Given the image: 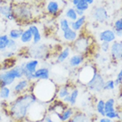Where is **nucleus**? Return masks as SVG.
<instances>
[{
  "label": "nucleus",
  "instance_id": "obj_15",
  "mask_svg": "<svg viewBox=\"0 0 122 122\" xmlns=\"http://www.w3.org/2000/svg\"><path fill=\"white\" fill-rule=\"evenodd\" d=\"M74 114H75L74 108L69 106V107H66V109H65L64 111L59 115V118H60L61 122H67L72 118V116L74 115Z\"/></svg>",
  "mask_w": 122,
  "mask_h": 122
},
{
  "label": "nucleus",
  "instance_id": "obj_10",
  "mask_svg": "<svg viewBox=\"0 0 122 122\" xmlns=\"http://www.w3.org/2000/svg\"><path fill=\"white\" fill-rule=\"evenodd\" d=\"M93 17L95 20L99 21L100 23H102L107 20L108 14L103 7H97L93 11Z\"/></svg>",
  "mask_w": 122,
  "mask_h": 122
},
{
  "label": "nucleus",
  "instance_id": "obj_34",
  "mask_svg": "<svg viewBox=\"0 0 122 122\" xmlns=\"http://www.w3.org/2000/svg\"><path fill=\"white\" fill-rule=\"evenodd\" d=\"M105 117L108 118V119H111L112 120L114 119H120V114L117 111H114V112H106L105 113Z\"/></svg>",
  "mask_w": 122,
  "mask_h": 122
},
{
  "label": "nucleus",
  "instance_id": "obj_7",
  "mask_svg": "<svg viewBox=\"0 0 122 122\" xmlns=\"http://www.w3.org/2000/svg\"><path fill=\"white\" fill-rule=\"evenodd\" d=\"M31 82L28 81L26 78H20L19 81L13 86V94L15 95V97L20 95H22L24 93L30 92Z\"/></svg>",
  "mask_w": 122,
  "mask_h": 122
},
{
  "label": "nucleus",
  "instance_id": "obj_16",
  "mask_svg": "<svg viewBox=\"0 0 122 122\" xmlns=\"http://www.w3.org/2000/svg\"><path fill=\"white\" fill-rule=\"evenodd\" d=\"M68 122H92L90 118L84 112H78L72 116Z\"/></svg>",
  "mask_w": 122,
  "mask_h": 122
},
{
  "label": "nucleus",
  "instance_id": "obj_46",
  "mask_svg": "<svg viewBox=\"0 0 122 122\" xmlns=\"http://www.w3.org/2000/svg\"><path fill=\"white\" fill-rule=\"evenodd\" d=\"M86 3H87L88 5H92V4L94 3V0H84Z\"/></svg>",
  "mask_w": 122,
  "mask_h": 122
},
{
  "label": "nucleus",
  "instance_id": "obj_26",
  "mask_svg": "<svg viewBox=\"0 0 122 122\" xmlns=\"http://www.w3.org/2000/svg\"><path fill=\"white\" fill-rule=\"evenodd\" d=\"M33 39V36H32V33L30 32V30L27 29V30H24L22 34H21V37H20V40L21 43L23 44H28L30 43L31 40Z\"/></svg>",
  "mask_w": 122,
  "mask_h": 122
},
{
  "label": "nucleus",
  "instance_id": "obj_37",
  "mask_svg": "<svg viewBox=\"0 0 122 122\" xmlns=\"http://www.w3.org/2000/svg\"><path fill=\"white\" fill-rule=\"evenodd\" d=\"M88 7H89V5H88L87 3H86L84 0H81V1L76 5V8H75V9H78V10L85 12L86 10L88 9Z\"/></svg>",
  "mask_w": 122,
  "mask_h": 122
},
{
  "label": "nucleus",
  "instance_id": "obj_44",
  "mask_svg": "<svg viewBox=\"0 0 122 122\" xmlns=\"http://www.w3.org/2000/svg\"><path fill=\"white\" fill-rule=\"evenodd\" d=\"M115 35L116 37H122V31H115Z\"/></svg>",
  "mask_w": 122,
  "mask_h": 122
},
{
  "label": "nucleus",
  "instance_id": "obj_1",
  "mask_svg": "<svg viewBox=\"0 0 122 122\" xmlns=\"http://www.w3.org/2000/svg\"><path fill=\"white\" fill-rule=\"evenodd\" d=\"M37 100L31 92H27L16 96L8 103L7 112L12 119L16 122H23L27 119L29 110Z\"/></svg>",
  "mask_w": 122,
  "mask_h": 122
},
{
  "label": "nucleus",
  "instance_id": "obj_12",
  "mask_svg": "<svg viewBox=\"0 0 122 122\" xmlns=\"http://www.w3.org/2000/svg\"><path fill=\"white\" fill-rule=\"evenodd\" d=\"M0 15H2L3 17H5L7 20H14L13 6L11 5H7V4L0 5Z\"/></svg>",
  "mask_w": 122,
  "mask_h": 122
},
{
  "label": "nucleus",
  "instance_id": "obj_19",
  "mask_svg": "<svg viewBox=\"0 0 122 122\" xmlns=\"http://www.w3.org/2000/svg\"><path fill=\"white\" fill-rule=\"evenodd\" d=\"M85 22H86V16L83 15L81 17H78L75 21H72V22L71 21L70 22V26H71V28L73 30H75L77 32V31L80 30V29L82 28V26L84 25Z\"/></svg>",
  "mask_w": 122,
  "mask_h": 122
},
{
  "label": "nucleus",
  "instance_id": "obj_6",
  "mask_svg": "<svg viewBox=\"0 0 122 122\" xmlns=\"http://www.w3.org/2000/svg\"><path fill=\"white\" fill-rule=\"evenodd\" d=\"M97 73L98 72H97L95 66H86L80 71V73L78 75V79L80 80L82 84L87 85L88 82L90 81Z\"/></svg>",
  "mask_w": 122,
  "mask_h": 122
},
{
  "label": "nucleus",
  "instance_id": "obj_18",
  "mask_svg": "<svg viewBox=\"0 0 122 122\" xmlns=\"http://www.w3.org/2000/svg\"><path fill=\"white\" fill-rule=\"evenodd\" d=\"M83 61H84V56H83V54H77L70 58V60H69V65L71 66V68H75V67H78Z\"/></svg>",
  "mask_w": 122,
  "mask_h": 122
},
{
  "label": "nucleus",
  "instance_id": "obj_2",
  "mask_svg": "<svg viewBox=\"0 0 122 122\" xmlns=\"http://www.w3.org/2000/svg\"><path fill=\"white\" fill-rule=\"evenodd\" d=\"M57 86L54 81L49 79L46 80H36L30 84V92L36 96L38 102L43 103L51 102L56 96Z\"/></svg>",
  "mask_w": 122,
  "mask_h": 122
},
{
  "label": "nucleus",
  "instance_id": "obj_31",
  "mask_svg": "<svg viewBox=\"0 0 122 122\" xmlns=\"http://www.w3.org/2000/svg\"><path fill=\"white\" fill-rule=\"evenodd\" d=\"M104 106H105V101L102 100V99H100L98 100V102L96 103V112L101 117H105V110H104Z\"/></svg>",
  "mask_w": 122,
  "mask_h": 122
},
{
  "label": "nucleus",
  "instance_id": "obj_22",
  "mask_svg": "<svg viewBox=\"0 0 122 122\" xmlns=\"http://www.w3.org/2000/svg\"><path fill=\"white\" fill-rule=\"evenodd\" d=\"M62 37H63V38H64L66 41L72 42V41H75L78 38V33L75 30H73L71 28H70L69 30H67L66 31L63 32Z\"/></svg>",
  "mask_w": 122,
  "mask_h": 122
},
{
  "label": "nucleus",
  "instance_id": "obj_3",
  "mask_svg": "<svg viewBox=\"0 0 122 122\" xmlns=\"http://www.w3.org/2000/svg\"><path fill=\"white\" fill-rule=\"evenodd\" d=\"M46 112L47 109L46 108V103L37 101L29 110L26 120L29 122H42L47 113Z\"/></svg>",
  "mask_w": 122,
  "mask_h": 122
},
{
  "label": "nucleus",
  "instance_id": "obj_14",
  "mask_svg": "<svg viewBox=\"0 0 122 122\" xmlns=\"http://www.w3.org/2000/svg\"><path fill=\"white\" fill-rule=\"evenodd\" d=\"M75 49L78 54H82L83 53L86 52L88 47V41L86 37H79L78 39H76L75 42Z\"/></svg>",
  "mask_w": 122,
  "mask_h": 122
},
{
  "label": "nucleus",
  "instance_id": "obj_28",
  "mask_svg": "<svg viewBox=\"0 0 122 122\" xmlns=\"http://www.w3.org/2000/svg\"><path fill=\"white\" fill-rule=\"evenodd\" d=\"M105 113L110 112H114L115 110V99L114 98H109L105 101L104 106Z\"/></svg>",
  "mask_w": 122,
  "mask_h": 122
},
{
  "label": "nucleus",
  "instance_id": "obj_40",
  "mask_svg": "<svg viewBox=\"0 0 122 122\" xmlns=\"http://www.w3.org/2000/svg\"><path fill=\"white\" fill-rule=\"evenodd\" d=\"M110 43H107V42H102V44H101V49H102V52H104L106 53L107 51H109V49H110Z\"/></svg>",
  "mask_w": 122,
  "mask_h": 122
},
{
  "label": "nucleus",
  "instance_id": "obj_41",
  "mask_svg": "<svg viewBox=\"0 0 122 122\" xmlns=\"http://www.w3.org/2000/svg\"><path fill=\"white\" fill-rule=\"evenodd\" d=\"M98 122H114V120H112L111 119H108L106 117H102L101 119H99Z\"/></svg>",
  "mask_w": 122,
  "mask_h": 122
},
{
  "label": "nucleus",
  "instance_id": "obj_23",
  "mask_svg": "<svg viewBox=\"0 0 122 122\" xmlns=\"http://www.w3.org/2000/svg\"><path fill=\"white\" fill-rule=\"evenodd\" d=\"M78 95H79V90L78 88H73L71 91V94H70V102H69V105L71 107H74L77 102H78Z\"/></svg>",
  "mask_w": 122,
  "mask_h": 122
},
{
  "label": "nucleus",
  "instance_id": "obj_8",
  "mask_svg": "<svg viewBox=\"0 0 122 122\" xmlns=\"http://www.w3.org/2000/svg\"><path fill=\"white\" fill-rule=\"evenodd\" d=\"M16 80L14 73L10 70H2L0 71V87L12 86Z\"/></svg>",
  "mask_w": 122,
  "mask_h": 122
},
{
  "label": "nucleus",
  "instance_id": "obj_35",
  "mask_svg": "<svg viewBox=\"0 0 122 122\" xmlns=\"http://www.w3.org/2000/svg\"><path fill=\"white\" fill-rule=\"evenodd\" d=\"M18 49V44L16 40H14V39H11L9 40V43H8V46H7V49L6 50H10V51H14L16 52Z\"/></svg>",
  "mask_w": 122,
  "mask_h": 122
},
{
  "label": "nucleus",
  "instance_id": "obj_47",
  "mask_svg": "<svg viewBox=\"0 0 122 122\" xmlns=\"http://www.w3.org/2000/svg\"><path fill=\"white\" fill-rule=\"evenodd\" d=\"M7 1H10V2H14V0H7Z\"/></svg>",
  "mask_w": 122,
  "mask_h": 122
},
{
  "label": "nucleus",
  "instance_id": "obj_5",
  "mask_svg": "<svg viewBox=\"0 0 122 122\" xmlns=\"http://www.w3.org/2000/svg\"><path fill=\"white\" fill-rule=\"evenodd\" d=\"M104 79L102 78L101 74L95 75L94 78H92L90 81L87 83V88L89 91L94 92V93H100L103 90V86H104Z\"/></svg>",
  "mask_w": 122,
  "mask_h": 122
},
{
  "label": "nucleus",
  "instance_id": "obj_24",
  "mask_svg": "<svg viewBox=\"0 0 122 122\" xmlns=\"http://www.w3.org/2000/svg\"><path fill=\"white\" fill-rule=\"evenodd\" d=\"M12 95V90L9 86L0 87V98L3 101H8Z\"/></svg>",
  "mask_w": 122,
  "mask_h": 122
},
{
  "label": "nucleus",
  "instance_id": "obj_29",
  "mask_svg": "<svg viewBox=\"0 0 122 122\" xmlns=\"http://www.w3.org/2000/svg\"><path fill=\"white\" fill-rule=\"evenodd\" d=\"M24 30H21V29H13L9 31V37L11 39H14V40H17V39H20V37H21V34L23 32Z\"/></svg>",
  "mask_w": 122,
  "mask_h": 122
},
{
  "label": "nucleus",
  "instance_id": "obj_27",
  "mask_svg": "<svg viewBox=\"0 0 122 122\" xmlns=\"http://www.w3.org/2000/svg\"><path fill=\"white\" fill-rule=\"evenodd\" d=\"M9 40H10V37H9L8 35H0V52L1 53L5 51L7 49V46H8Z\"/></svg>",
  "mask_w": 122,
  "mask_h": 122
},
{
  "label": "nucleus",
  "instance_id": "obj_48",
  "mask_svg": "<svg viewBox=\"0 0 122 122\" xmlns=\"http://www.w3.org/2000/svg\"><path fill=\"white\" fill-rule=\"evenodd\" d=\"M1 120H2V116L0 115V121H1Z\"/></svg>",
  "mask_w": 122,
  "mask_h": 122
},
{
  "label": "nucleus",
  "instance_id": "obj_13",
  "mask_svg": "<svg viewBox=\"0 0 122 122\" xmlns=\"http://www.w3.org/2000/svg\"><path fill=\"white\" fill-rule=\"evenodd\" d=\"M116 38L115 31L112 30H105L99 33V39L102 42H107V43H111L113 42Z\"/></svg>",
  "mask_w": 122,
  "mask_h": 122
},
{
  "label": "nucleus",
  "instance_id": "obj_21",
  "mask_svg": "<svg viewBox=\"0 0 122 122\" xmlns=\"http://www.w3.org/2000/svg\"><path fill=\"white\" fill-rule=\"evenodd\" d=\"M71 91L70 90V87H69L68 86H62L61 87H59L57 89V94H56V96H57V98L61 101L63 98H65L66 96H68L70 95L71 94Z\"/></svg>",
  "mask_w": 122,
  "mask_h": 122
},
{
  "label": "nucleus",
  "instance_id": "obj_36",
  "mask_svg": "<svg viewBox=\"0 0 122 122\" xmlns=\"http://www.w3.org/2000/svg\"><path fill=\"white\" fill-rule=\"evenodd\" d=\"M115 86H115V84H114V80L110 79V80L105 81L104 86H103V90H107V91H110V90H114Z\"/></svg>",
  "mask_w": 122,
  "mask_h": 122
},
{
  "label": "nucleus",
  "instance_id": "obj_17",
  "mask_svg": "<svg viewBox=\"0 0 122 122\" xmlns=\"http://www.w3.org/2000/svg\"><path fill=\"white\" fill-rule=\"evenodd\" d=\"M30 30V32L32 33V36H33V45L34 46H36V45H37L39 42L41 41V38H42V37H41V33L40 31H39V30H38V28L36 26V25H30L29 26V28H28Z\"/></svg>",
  "mask_w": 122,
  "mask_h": 122
},
{
  "label": "nucleus",
  "instance_id": "obj_4",
  "mask_svg": "<svg viewBox=\"0 0 122 122\" xmlns=\"http://www.w3.org/2000/svg\"><path fill=\"white\" fill-rule=\"evenodd\" d=\"M14 19L21 20V21H29L32 17L30 8L25 4H20L13 6Z\"/></svg>",
  "mask_w": 122,
  "mask_h": 122
},
{
  "label": "nucleus",
  "instance_id": "obj_11",
  "mask_svg": "<svg viewBox=\"0 0 122 122\" xmlns=\"http://www.w3.org/2000/svg\"><path fill=\"white\" fill-rule=\"evenodd\" d=\"M111 54L113 59L121 60L122 59V42H115L111 46Z\"/></svg>",
  "mask_w": 122,
  "mask_h": 122
},
{
  "label": "nucleus",
  "instance_id": "obj_39",
  "mask_svg": "<svg viewBox=\"0 0 122 122\" xmlns=\"http://www.w3.org/2000/svg\"><path fill=\"white\" fill-rule=\"evenodd\" d=\"M114 28L115 31H122V19L116 20L114 23Z\"/></svg>",
  "mask_w": 122,
  "mask_h": 122
},
{
  "label": "nucleus",
  "instance_id": "obj_49",
  "mask_svg": "<svg viewBox=\"0 0 122 122\" xmlns=\"http://www.w3.org/2000/svg\"><path fill=\"white\" fill-rule=\"evenodd\" d=\"M1 57H2V56H1V55H0V61H1Z\"/></svg>",
  "mask_w": 122,
  "mask_h": 122
},
{
  "label": "nucleus",
  "instance_id": "obj_43",
  "mask_svg": "<svg viewBox=\"0 0 122 122\" xmlns=\"http://www.w3.org/2000/svg\"><path fill=\"white\" fill-rule=\"evenodd\" d=\"M75 11H76V14H77V15H78V17H81V16H83V15H84V13H85V12L78 10V9H75Z\"/></svg>",
  "mask_w": 122,
  "mask_h": 122
},
{
  "label": "nucleus",
  "instance_id": "obj_38",
  "mask_svg": "<svg viewBox=\"0 0 122 122\" xmlns=\"http://www.w3.org/2000/svg\"><path fill=\"white\" fill-rule=\"evenodd\" d=\"M16 54V52H14V51H10V50H5V51H4L1 53V56L5 59H11V58H13L15 55Z\"/></svg>",
  "mask_w": 122,
  "mask_h": 122
},
{
  "label": "nucleus",
  "instance_id": "obj_30",
  "mask_svg": "<svg viewBox=\"0 0 122 122\" xmlns=\"http://www.w3.org/2000/svg\"><path fill=\"white\" fill-rule=\"evenodd\" d=\"M47 11L49 14H57V12L59 11V4L56 1H50L47 4Z\"/></svg>",
  "mask_w": 122,
  "mask_h": 122
},
{
  "label": "nucleus",
  "instance_id": "obj_45",
  "mask_svg": "<svg viewBox=\"0 0 122 122\" xmlns=\"http://www.w3.org/2000/svg\"><path fill=\"white\" fill-rule=\"evenodd\" d=\"M80 1H81V0H72V4H73L75 6H76V5H78Z\"/></svg>",
  "mask_w": 122,
  "mask_h": 122
},
{
  "label": "nucleus",
  "instance_id": "obj_25",
  "mask_svg": "<svg viewBox=\"0 0 122 122\" xmlns=\"http://www.w3.org/2000/svg\"><path fill=\"white\" fill-rule=\"evenodd\" d=\"M71 54V48L70 47H65L63 50H61V53L58 54L57 58H56V61L58 63L63 62L65 60H67V58L70 56Z\"/></svg>",
  "mask_w": 122,
  "mask_h": 122
},
{
  "label": "nucleus",
  "instance_id": "obj_33",
  "mask_svg": "<svg viewBox=\"0 0 122 122\" xmlns=\"http://www.w3.org/2000/svg\"><path fill=\"white\" fill-rule=\"evenodd\" d=\"M60 28H61V30H62V32H64L66 31L67 30H69L71 26H70V21L67 20V19H65V18H62L60 20Z\"/></svg>",
  "mask_w": 122,
  "mask_h": 122
},
{
  "label": "nucleus",
  "instance_id": "obj_9",
  "mask_svg": "<svg viewBox=\"0 0 122 122\" xmlns=\"http://www.w3.org/2000/svg\"><path fill=\"white\" fill-rule=\"evenodd\" d=\"M50 78V71L48 68L46 67H41L37 68V70L33 74V79L36 80H46Z\"/></svg>",
  "mask_w": 122,
  "mask_h": 122
},
{
  "label": "nucleus",
  "instance_id": "obj_20",
  "mask_svg": "<svg viewBox=\"0 0 122 122\" xmlns=\"http://www.w3.org/2000/svg\"><path fill=\"white\" fill-rule=\"evenodd\" d=\"M46 46H36L34 50H32V55L35 59H43L45 57V54L46 53Z\"/></svg>",
  "mask_w": 122,
  "mask_h": 122
},
{
  "label": "nucleus",
  "instance_id": "obj_32",
  "mask_svg": "<svg viewBox=\"0 0 122 122\" xmlns=\"http://www.w3.org/2000/svg\"><path fill=\"white\" fill-rule=\"evenodd\" d=\"M65 15H66V17L69 18L71 20H75L78 19V15L76 14V11H75L74 8H69L68 10L66 11V13H65Z\"/></svg>",
  "mask_w": 122,
  "mask_h": 122
},
{
  "label": "nucleus",
  "instance_id": "obj_42",
  "mask_svg": "<svg viewBox=\"0 0 122 122\" xmlns=\"http://www.w3.org/2000/svg\"><path fill=\"white\" fill-rule=\"evenodd\" d=\"M118 81H119L120 83L122 82V69L119 71V72L118 73V76H117V78H116Z\"/></svg>",
  "mask_w": 122,
  "mask_h": 122
}]
</instances>
